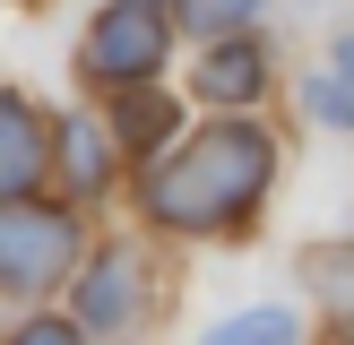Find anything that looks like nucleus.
Segmentation results:
<instances>
[{"instance_id":"nucleus-1","label":"nucleus","mask_w":354,"mask_h":345,"mask_svg":"<svg viewBox=\"0 0 354 345\" xmlns=\"http://www.w3.org/2000/svg\"><path fill=\"white\" fill-rule=\"evenodd\" d=\"M268 138L259 130H207L190 147H173L165 164L147 172V207L165 224H234L242 207L268 190Z\"/></svg>"},{"instance_id":"nucleus-2","label":"nucleus","mask_w":354,"mask_h":345,"mask_svg":"<svg viewBox=\"0 0 354 345\" xmlns=\"http://www.w3.org/2000/svg\"><path fill=\"white\" fill-rule=\"evenodd\" d=\"M69 216L61 207H0V293H44L69 268Z\"/></svg>"},{"instance_id":"nucleus-3","label":"nucleus","mask_w":354,"mask_h":345,"mask_svg":"<svg viewBox=\"0 0 354 345\" xmlns=\"http://www.w3.org/2000/svg\"><path fill=\"white\" fill-rule=\"evenodd\" d=\"M165 61V9L156 0H113L86 34V78H113V86H138L147 69Z\"/></svg>"},{"instance_id":"nucleus-4","label":"nucleus","mask_w":354,"mask_h":345,"mask_svg":"<svg viewBox=\"0 0 354 345\" xmlns=\"http://www.w3.org/2000/svg\"><path fill=\"white\" fill-rule=\"evenodd\" d=\"M35 172H44V121L26 112V95L0 86V199H17Z\"/></svg>"},{"instance_id":"nucleus-5","label":"nucleus","mask_w":354,"mask_h":345,"mask_svg":"<svg viewBox=\"0 0 354 345\" xmlns=\"http://www.w3.org/2000/svg\"><path fill=\"white\" fill-rule=\"evenodd\" d=\"M130 302H138V259L130 250H113V259H95V285H86V328H121L130 319Z\"/></svg>"},{"instance_id":"nucleus-6","label":"nucleus","mask_w":354,"mask_h":345,"mask_svg":"<svg viewBox=\"0 0 354 345\" xmlns=\"http://www.w3.org/2000/svg\"><path fill=\"white\" fill-rule=\"evenodd\" d=\"M303 337V319H294L286 302H259V310H234V319H216L199 345H294Z\"/></svg>"},{"instance_id":"nucleus-7","label":"nucleus","mask_w":354,"mask_h":345,"mask_svg":"<svg viewBox=\"0 0 354 345\" xmlns=\"http://www.w3.org/2000/svg\"><path fill=\"white\" fill-rule=\"evenodd\" d=\"M311 121H337V130H354V34L320 61V78H311Z\"/></svg>"},{"instance_id":"nucleus-8","label":"nucleus","mask_w":354,"mask_h":345,"mask_svg":"<svg viewBox=\"0 0 354 345\" xmlns=\"http://www.w3.org/2000/svg\"><path fill=\"white\" fill-rule=\"evenodd\" d=\"M259 78H268V52H259V43H225L216 61L199 69V86H207V95H225V103H242Z\"/></svg>"},{"instance_id":"nucleus-9","label":"nucleus","mask_w":354,"mask_h":345,"mask_svg":"<svg viewBox=\"0 0 354 345\" xmlns=\"http://www.w3.org/2000/svg\"><path fill=\"white\" fill-rule=\"evenodd\" d=\"M121 138H130V147H156V138H173V103L138 86V95L121 103Z\"/></svg>"},{"instance_id":"nucleus-10","label":"nucleus","mask_w":354,"mask_h":345,"mask_svg":"<svg viewBox=\"0 0 354 345\" xmlns=\"http://www.w3.org/2000/svg\"><path fill=\"white\" fill-rule=\"evenodd\" d=\"M69 181H78V190H95L104 181V130H95V121H69Z\"/></svg>"},{"instance_id":"nucleus-11","label":"nucleus","mask_w":354,"mask_h":345,"mask_svg":"<svg viewBox=\"0 0 354 345\" xmlns=\"http://www.w3.org/2000/svg\"><path fill=\"white\" fill-rule=\"evenodd\" d=\"M182 9H190V26H242L259 0H182Z\"/></svg>"},{"instance_id":"nucleus-12","label":"nucleus","mask_w":354,"mask_h":345,"mask_svg":"<svg viewBox=\"0 0 354 345\" xmlns=\"http://www.w3.org/2000/svg\"><path fill=\"white\" fill-rule=\"evenodd\" d=\"M9 345H78V337H69V328L61 319H35V328H17V337Z\"/></svg>"},{"instance_id":"nucleus-13","label":"nucleus","mask_w":354,"mask_h":345,"mask_svg":"<svg viewBox=\"0 0 354 345\" xmlns=\"http://www.w3.org/2000/svg\"><path fill=\"white\" fill-rule=\"evenodd\" d=\"M337 276H346V285H328V302H337V310H346V328H354V268H337Z\"/></svg>"}]
</instances>
